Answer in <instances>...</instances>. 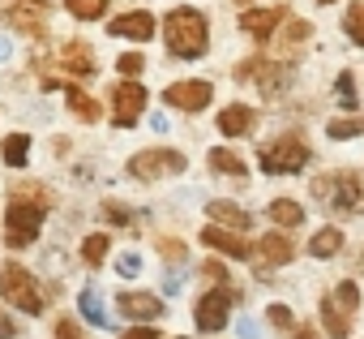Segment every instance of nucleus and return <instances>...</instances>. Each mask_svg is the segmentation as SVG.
<instances>
[{"mask_svg": "<svg viewBox=\"0 0 364 339\" xmlns=\"http://www.w3.org/2000/svg\"><path fill=\"white\" fill-rule=\"evenodd\" d=\"M52 194L39 181H22L14 185V202L5 207V245L9 249H31L39 241V228L48 219Z\"/></svg>", "mask_w": 364, "mask_h": 339, "instance_id": "f257e3e1", "label": "nucleus"}, {"mask_svg": "<svg viewBox=\"0 0 364 339\" xmlns=\"http://www.w3.org/2000/svg\"><path fill=\"white\" fill-rule=\"evenodd\" d=\"M163 43H167V52L171 56H180V61H198V56H206V48H210V26H206V14L202 9H189V5H176L167 18H163Z\"/></svg>", "mask_w": 364, "mask_h": 339, "instance_id": "f03ea898", "label": "nucleus"}, {"mask_svg": "<svg viewBox=\"0 0 364 339\" xmlns=\"http://www.w3.org/2000/svg\"><path fill=\"white\" fill-rule=\"evenodd\" d=\"M257 163H262L266 177H291V172H300V167L309 163V146L300 137L283 133V137H270V142L257 146Z\"/></svg>", "mask_w": 364, "mask_h": 339, "instance_id": "7ed1b4c3", "label": "nucleus"}, {"mask_svg": "<svg viewBox=\"0 0 364 339\" xmlns=\"http://www.w3.org/2000/svg\"><path fill=\"white\" fill-rule=\"evenodd\" d=\"M0 296H5L9 305H18L22 313H31V318L43 313V292H39L35 275H31L26 266H18V262H5V266H0Z\"/></svg>", "mask_w": 364, "mask_h": 339, "instance_id": "20e7f679", "label": "nucleus"}, {"mask_svg": "<svg viewBox=\"0 0 364 339\" xmlns=\"http://www.w3.org/2000/svg\"><path fill=\"white\" fill-rule=\"evenodd\" d=\"M124 172L133 181H163V177H180V172H189V159L180 155V150H137L129 163H124Z\"/></svg>", "mask_w": 364, "mask_h": 339, "instance_id": "39448f33", "label": "nucleus"}, {"mask_svg": "<svg viewBox=\"0 0 364 339\" xmlns=\"http://www.w3.org/2000/svg\"><path fill=\"white\" fill-rule=\"evenodd\" d=\"M210 99H215V86H210L206 78H185V82H171V86L163 90V103H167V108L189 112V116L206 112V103H210Z\"/></svg>", "mask_w": 364, "mask_h": 339, "instance_id": "423d86ee", "label": "nucleus"}, {"mask_svg": "<svg viewBox=\"0 0 364 339\" xmlns=\"http://www.w3.org/2000/svg\"><path fill=\"white\" fill-rule=\"evenodd\" d=\"M141 108H146V90H141L133 78H120V82L112 86V120H116V129L137 125Z\"/></svg>", "mask_w": 364, "mask_h": 339, "instance_id": "0eeeda50", "label": "nucleus"}, {"mask_svg": "<svg viewBox=\"0 0 364 339\" xmlns=\"http://www.w3.org/2000/svg\"><path fill=\"white\" fill-rule=\"evenodd\" d=\"M228 318H232V292H228V288H215V292L198 296L193 322H198V330H202V335L223 330V326H228Z\"/></svg>", "mask_w": 364, "mask_h": 339, "instance_id": "6e6552de", "label": "nucleus"}, {"mask_svg": "<svg viewBox=\"0 0 364 339\" xmlns=\"http://www.w3.org/2000/svg\"><path fill=\"white\" fill-rule=\"evenodd\" d=\"M159 31H163V22H154V14H146V9H129V14L107 22V35L129 39V43H150Z\"/></svg>", "mask_w": 364, "mask_h": 339, "instance_id": "1a4fd4ad", "label": "nucleus"}, {"mask_svg": "<svg viewBox=\"0 0 364 339\" xmlns=\"http://www.w3.org/2000/svg\"><path fill=\"white\" fill-rule=\"evenodd\" d=\"M236 78L240 82H257L266 95H279L287 82H291V69L287 65H274V61H240V69H236Z\"/></svg>", "mask_w": 364, "mask_h": 339, "instance_id": "9d476101", "label": "nucleus"}, {"mask_svg": "<svg viewBox=\"0 0 364 339\" xmlns=\"http://www.w3.org/2000/svg\"><path fill=\"white\" fill-rule=\"evenodd\" d=\"M291 258H296V245H291L287 228H274V232L257 236V266H262V279H270L266 271H274V266H283V262H291Z\"/></svg>", "mask_w": 364, "mask_h": 339, "instance_id": "9b49d317", "label": "nucleus"}, {"mask_svg": "<svg viewBox=\"0 0 364 339\" xmlns=\"http://www.w3.org/2000/svg\"><path fill=\"white\" fill-rule=\"evenodd\" d=\"M330 207L343 215H364V185L355 172H334V189H330Z\"/></svg>", "mask_w": 364, "mask_h": 339, "instance_id": "f8f14e48", "label": "nucleus"}, {"mask_svg": "<svg viewBox=\"0 0 364 339\" xmlns=\"http://www.w3.org/2000/svg\"><path fill=\"white\" fill-rule=\"evenodd\" d=\"M116 309H120L124 318H133V322H159V318L167 313L154 292H120V296H116Z\"/></svg>", "mask_w": 364, "mask_h": 339, "instance_id": "ddd939ff", "label": "nucleus"}, {"mask_svg": "<svg viewBox=\"0 0 364 339\" xmlns=\"http://www.w3.org/2000/svg\"><path fill=\"white\" fill-rule=\"evenodd\" d=\"M283 22H287V9L283 5H274V9H245L240 14V31L253 35V39H270Z\"/></svg>", "mask_w": 364, "mask_h": 339, "instance_id": "4468645a", "label": "nucleus"}, {"mask_svg": "<svg viewBox=\"0 0 364 339\" xmlns=\"http://www.w3.org/2000/svg\"><path fill=\"white\" fill-rule=\"evenodd\" d=\"M202 241L215 249V254H228V258H253V245L236 232V228H223V224H210L202 232Z\"/></svg>", "mask_w": 364, "mask_h": 339, "instance_id": "2eb2a0df", "label": "nucleus"}, {"mask_svg": "<svg viewBox=\"0 0 364 339\" xmlns=\"http://www.w3.org/2000/svg\"><path fill=\"white\" fill-rule=\"evenodd\" d=\"M219 133L223 137H249L253 133V125H257V112L249 108V103H228L223 112H219Z\"/></svg>", "mask_w": 364, "mask_h": 339, "instance_id": "dca6fc26", "label": "nucleus"}, {"mask_svg": "<svg viewBox=\"0 0 364 339\" xmlns=\"http://www.w3.org/2000/svg\"><path fill=\"white\" fill-rule=\"evenodd\" d=\"M60 69H69L73 78H95L99 69H95V52L82 43V39H73V43H65V52H60Z\"/></svg>", "mask_w": 364, "mask_h": 339, "instance_id": "f3484780", "label": "nucleus"}, {"mask_svg": "<svg viewBox=\"0 0 364 339\" xmlns=\"http://www.w3.org/2000/svg\"><path fill=\"white\" fill-rule=\"evenodd\" d=\"M206 215H210V224H223V228H236V232L253 228V215H249L245 207L228 202V198H215V202H206Z\"/></svg>", "mask_w": 364, "mask_h": 339, "instance_id": "a211bd4d", "label": "nucleus"}, {"mask_svg": "<svg viewBox=\"0 0 364 339\" xmlns=\"http://www.w3.org/2000/svg\"><path fill=\"white\" fill-rule=\"evenodd\" d=\"M321 322H326V335H334V339H347L351 335V309H343L334 301V292L321 296Z\"/></svg>", "mask_w": 364, "mask_h": 339, "instance_id": "6ab92c4d", "label": "nucleus"}, {"mask_svg": "<svg viewBox=\"0 0 364 339\" xmlns=\"http://www.w3.org/2000/svg\"><path fill=\"white\" fill-rule=\"evenodd\" d=\"M77 309H82V318H86L90 326H99V330H107V326H112V318H107V309H103V292H99L95 283H86V288H82Z\"/></svg>", "mask_w": 364, "mask_h": 339, "instance_id": "aec40b11", "label": "nucleus"}, {"mask_svg": "<svg viewBox=\"0 0 364 339\" xmlns=\"http://www.w3.org/2000/svg\"><path fill=\"white\" fill-rule=\"evenodd\" d=\"M266 215H270V224H274V228H287V232L304 224V207H300L296 198H274V202L266 207Z\"/></svg>", "mask_w": 364, "mask_h": 339, "instance_id": "412c9836", "label": "nucleus"}, {"mask_svg": "<svg viewBox=\"0 0 364 339\" xmlns=\"http://www.w3.org/2000/svg\"><path fill=\"white\" fill-rule=\"evenodd\" d=\"M206 163H210V172H219V177H245V172H249L245 159H240L236 150H228V146H215V150L206 155Z\"/></svg>", "mask_w": 364, "mask_h": 339, "instance_id": "4be33fe9", "label": "nucleus"}, {"mask_svg": "<svg viewBox=\"0 0 364 339\" xmlns=\"http://www.w3.org/2000/svg\"><path fill=\"white\" fill-rule=\"evenodd\" d=\"M0 159H5L14 172H22L26 159H31V133H9L5 146H0Z\"/></svg>", "mask_w": 364, "mask_h": 339, "instance_id": "5701e85b", "label": "nucleus"}, {"mask_svg": "<svg viewBox=\"0 0 364 339\" xmlns=\"http://www.w3.org/2000/svg\"><path fill=\"white\" fill-rule=\"evenodd\" d=\"M5 22H9V26H18V31H26V35H43V14H39V9L18 5V0L5 9Z\"/></svg>", "mask_w": 364, "mask_h": 339, "instance_id": "b1692460", "label": "nucleus"}, {"mask_svg": "<svg viewBox=\"0 0 364 339\" xmlns=\"http://www.w3.org/2000/svg\"><path fill=\"white\" fill-rule=\"evenodd\" d=\"M309 254H313V258H334V254H343V232H338V228H317L313 241H309Z\"/></svg>", "mask_w": 364, "mask_h": 339, "instance_id": "393cba45", "label": "nucleus"}, {"mask_svg": "<svg viewBox=\"0 0 364 339\" xmlns=\"http://www.w3.org/2000/svg\"><path fill=\"white\" fill-rule=\"evenodd\" d=\"M69 112H73L77 120H86V125H95V120L103 116V108H99L86 90H77V86H69Z\"/></svg>", "mask_w": 364, "mask_h": 339, "instance_id": "a878e982", "label": "nucleus"}, {"mask_svg": "<svg viewBox=\"0 0 364 339\" xmlns=\"http://www.w3.org/2000/svg\"><path fill=\"white\" fill-rule=\"evenodd\" d=\"M343 35H347L355 48H364V0L347 5V14H343Z\"/></svg>", "mask_w": 364, "mask_h": 339, "instance_id": "bb28decb", "label": "nucleus"}, {"mask_svg": "<svg viewBox=\"0 0 364 339\" xmlns=\"http://www.w3.org/2000/svg\"><path fill=\"white\" fill-rule=\"evenodd\" d=\"M107 249H112V236H107V232H90V236L82 241V258H86V266H103Z\"/></svg>", "mask_w": 364, "mask_h": 339, "instance_id": "cd10ccee", "label": "nucleus"}, {"mask_svg": "<svg viewBox=\"0 0 364 339\" xmlns=\"http://www.w3.org/2000/svg\"><path fill=\"white\" fill-rule=\"evenodd\" d=\"M364 133V116H338V120H326V137L334 142H347V137H360Z\"/></svg>", "mask_w": 364, "mask_h": 339, "instance_id": "c85d7f7f", "label": "nucleus"}, {"mask_svg": "<svg viewBox=\"0 0 364 339\" xmlns=\"http://www.w3.org/2000/svg\"><path fill=\"white\" fill-rule=\"evenodd\" d=\"M65 9L77 18V22H99L107 14V0H65Z\"/></svg>", "mask_w": 364, "mask_h": 339, "instance_id": "c756f323", "label": "nucleus"}, {"mask_svg": "<svg viewBox=\"0 0 364 339\" xmlns=\"http://www.w3.org/2000/svg\"><path fill=\"white\" fill-rule=\"evenodd\" d=\"M334 95H338V108H347V112H355V108H360V99H355V78H351V69H343V73H338V82H334Z\"/></svg>", "mask_w": 364, "mask_h": 339, "instance_id": "7c9ffc66", "label": "nucleus"}, {"mask_svg": "<svg viewBox=\"0 0 364 339\" xmlns=\"http://www.w3.org/2000/svg\"><path fill=\"white\" fill-rule=\"evenodd\" d=\"M266 318H270V326H274V330H283V335H291V330H296V313H291L283 301H274V305L266 309Z\"/></svg>", "mask_w": 364, "mask_h": 339, "instance_id": "2f4dec72", "label": "nucleus"}, {"mask_svg": "<svg viewBox=\"0 0 364 339\" xmlns=\"http://www.w3.org/2000/svg\"><path fill=\"white\" fill-rule=\"evenodd\" d=\"M154 249H159L167 262H189V245H185V241H176V236H159Z\"/></svg>", "mask_w": 364, "mask_h": 339, "instance_id": "473e14b6", "label": "nucleus"}, {"mask_svg": "<svg viewBox=\"0 0 364 339\" xmlns=\"http://www.w3.org/2000/svg\"><path fill=\"white\" fill-rule=\"evenodd\" d=\"M334 301H338L343 309L355 313V309H360V283H355V279H343V283L334 288Z\"/></svg>", "mask_w": 364, "mask_h": 339, "instance_id": "72a5a7b5", "label": "nucleus"}, {"mask_svg": "<svg viewBox=\"0 0 364 339\" xmlns=\"http://www.w3.org/2000/svg\"><path fill=\"white\" fill-rule=\"evenodd\" d=\"M309 35H313V26H309L304 18H291V22H287V31H283V43H287V48H291V43L300 48V43H309Z\"/></svg>", "mask_w": 364, "mask_h": 339, "instance_id": "f704fd0d", "label": "nucleus"}, {"mask_svg": "<svg viewBox=\"0 0 364 339\" xmlns=\"http://www.w3.org/2000/svg\"><path fill=\"white\" fill-rule=\"evenodd\" d=\"M116 69H120V78H137V73L146 69V56H141V52H124V56L116 61Z\"/></svg>", "mask_w": 364, "mask_h": 339, "instance_id": "c9c22d12", "label": "nucleus"}, {"mask_svg": "<svg viewBox=\"0 0 364 339\" xmlns=\"http://www.w3.org/2000/svg\"><path fill=\"white\" fill-rule=\"evenodd\" d=\"M103 219H107V224H129L133 215H129L120 202H103Z\"/></svg>", "mask_w": 364, "mask_h": 339, "instance_id": "e433bc0d", "label": "nucleus"}, {"mask_svg": "<svg viewBox=\"0 0 364 339\" xmlns=\"http://www.w3.org/2000/svg\"><path fill=\"white\" fill-rule=\"evenodd\" d=\"M116 271L129 279V275H137L141 271V254H120V262H116Z\"/></svg>", "mask_w": 364, "mask_h": 339, "instance_id": "4c0bfd02", "label": "nucleus"}, {"mask_svg": "<svg viewBox=\"0 0 364 339\" xmlns=\"http://www.w3.org/2000/svg\"><path fill=\"white\" fill-rule=\"evenodd\" d=\"M56 339H86V335H82V326L73 318H60L56 322Z\"/></svg>", "mask_w": 364, "mask_h": 339, "instance_id": "58836bf2", "label": "nucleus"}, {"mask_svg": "<svg viewBox=\"0 0 364 339\" xmlns=\"http://www.w3.org/2000/svg\"><path fill=\"white\" fill-rule=\"evenodd\" d=\"M120 339H159V330H154V326H133V330H124Z\"/></svg>", "mask_w": 364, "mask_h": 339, "instance_id": "ea45409f", "label": "nucleus"}, {"mask_svg": "<svg viewBox=\"0 0 364 339\" xmlns=\"http://www.w3.org/2000/svg\"><path fill=\"white\" fill-rule=\"evenodd\" d=\"M14 330H18V322H14L5 309H0V339H14Z\"/></svg>", "mask_w": 364, "mask_h": 339, "instance_id": "a19ab883", "label": "nucleus"}, {"mask_svg": "<svg viewBox=\"0 0 364 339\" xmlns=\"http://www.w3.org/2000/svg\"><path fill=\"white\" fill-rule=\"evenodd\" d=\"M206 275H210V279H223V283H228V275H232V271H228L223 262H206Z\"/></svg>", "mask_w": 364, "mask_h": 339, "instance_id": "79ce46f5", "label": "nucleus"}, {"mask_svg": "<svg viewBox=\"0 0 364 339\" xmlns=\"http://www.w3.org/2000/svg\"><path fill=\"white\" fill-rule=\"evenodd\" d=\"M240 335H245V339H253V335H257V322H253V318H245V322H240Z\"/></svg>", "mask_w": 364, "mask_h": 339, "instance_id": "37998d69", "label": "nucleus"}, {"mask_svg": "<svg viewBox=\"0 0 364 339\" xmlns=\"http://www.w3.org/2000/svg\"><path fill=\"white\" fill-rule=\"evenodd\" d=\"M291 335H296V339H317V330H313V326H300V322H296V330H291Z\"/></svg>", "mask_w": 364, "mask_h": 339, "instance_id": "c03bdc74", "label": "nucleus"}, {"mask_svg": "<svg viewBox=\"0 0 364 339\" xmlns=\"http://www.w3.org/2000/svg\"><path fill=\"white\" fill-rule=\"evenodd\" d=\"M18 5H26V9H39V14H48V0H18Z\"/></svg>", "mask_w": 364, "mask_h": 339, "instance_id": "a18cd8bd", "label": "nucleus"}, {"mask_svg": "<svg viewBox=\"0 0 364 339\" xmlns=\"http://www.w3.org/2000/svg\"><path fill=\"white\" fill-rule=\"evenodd\" d=\"M9 56H14V43H9V39H0V61H9Z\"/></svg>", "mask_w": 364, "mask_h": 339, "instance_id": "49530a36", "label": "nucleus"}, {"mask_svg": "<svg viewBox=\"0 0 364 339\" xmlns=\"http://www.w3.org/2000/svg\"><path fill=\"white\" fill-rule=\"evenodd\" d=\"M317 5H334V0H317Z\"/></svg>", "mask_w": 364, "mask_h": 339, "instance_id": "de8ad7c7", "label": "nucleus"}, {"mask_svg": "<svg viewBox=\"0 0 364 339\" xmlns=\"http://www.w3.org/2000/svg\"><path fill=\"white\" fill-rule=\"evenodd\" d=\"M240 5H249V0H240Z\"/></svg>", "mask_w": 364, "mask_h": 339, "instance_id": "09e8293b", "label": "nucleus"}, {"mask_svg": "<svg viewBox=\"0 0 364 339\" xmlns=\"http://www.w3.org/2000/svg\"><path fill=\"white\" fill-rule=\"evenodd\" d=\"M180 339H189V335H180Z\"/></svg>", "mask_w": 364, "mask_h": 339, "instance_id": "8fccbe9b", "label": "nucleus"}]
</instances>
